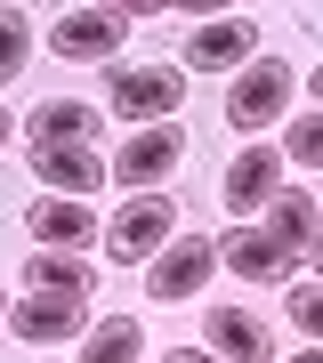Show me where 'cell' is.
<instances>
[{"instance_id": "obj_1", "label": "cell", "mask_w": 323, "mask_h": 363, "mask_svg": "<svg viewBox=\"0 0 323 363\" xmlns=\"http://www.w3.org/2000/svg\"><path fill=\"white\" fill-rule=\"evenodd\" d=\"M170 234H178L170 194H138V202H121L114 218H105V259H114V267H146V259L170 250Z\"/></svg>"}, {"instance_id": "obj_2", "label": "cell", "mask_w": 323, "mask_h": 363, "mask_svg": "<svg viewBox=\"0 0 323 363\" xmlns=\"http://www.w3.org/2000/svg\"><path fill=\"white\" fill-rule=\"evenodd\" d=\"M186 105V73L178 65H121L114 81H105V113H121V121H170Z\"/></svg>"}, {"instance_id": "obj_3", "label": "cell", "mask_w": 323, "mask_h": 363, "mask_svg": "<svg viewBox=\"0 0 323 363\" xmlns=\"http://www.w3.org/2000/svg\"><path fill=\"white\" fill-rule=\"evenodd\" d=\"M9 323H16L25 347H57V339H81V331H89V298H81V291H33V298L9 307Z\"/></svg>"}, {"instance_id": "obj_4", "label": "cell", "mask_w": 323, "mask_h": 363, "mask_svg": "<svg viewBox=\"0 0 323 363\" xmlns=\"http://www.w3.org/2000/svg\"><path fill=\"white\" fill-rule=\"evenodd\" d=\"M210 274H219V242H210V234H186V242H170L162 259H154V274H146V298L178 307V298H194Z\"/></svg>"}, {"instance_id": "obj_5", "label": "cell", "mask_w": 323, "mask_h": 363, "mask_svg": "<svg viewBox=\"0 0 323 363\" xmlns=\"http://www.w3.org/2000/svg\"><path fill=\"white\" fill-rule=\"evenodd\" d=\"M121 40H129V9H73V16H57L49 49L65 57V65H97V57H114Z\"/></svg>"}, {"instance_id": "obj_6", "label": "cell", "mask_w": 323, "mask_h": 363, "mask_svg": "<svg viewBox=\"0 0 323 363\" xmlns=\"http://www.w3.org/2000/svg\"><path fill=\"white\" fill-rule=\"evenodd\" d=\"M283 105H291V65H275V57H267V65H251V73L226 89V121H234L243 138H258Z\"/></svg>"}, {"instance_id": "obj_7", "label": "cell", "mask_w": 323, "mask_h": 363, "mask_svg": "<svg viewBox=\"0 0 323 363\" xmlns=\"http://www.w3.org/2000/svg\"><path fill=\"white\" fill-rule=\"evenodd\" d=\"M226 218H251V210H267L275 194H283V154L275 145H243V154L226 162Z\"/></svg>"}, {"instance_id": "obj_8", "label": "cell", "mask_w": 323, "mask_h": 363, "mask_svg": "<svg viewBox=\"0 0 323 363\" xmlns=\"http://www.w3.org/2000/svg\"><path fill=\"white\" fill-rule=\"evenodd\" d=\"M178 154H186V130H178V121H154V130H138L114 154V178L121 186H162L170 169H178Z\"/></svg>"}, {"instance_id": "obj_9", "label": "cell", "mask_w": 323, "mask_h": 363, "mask_svg": "<svg viewBox=\"0 0 323 363\" xmlns=\"http://www.w3.org/2000/svg\"><path fill=\"white\" fill-rule=\"evenodd\" d=\"M251 16H210V25H194L186 33V65L194 73H226V65H243L251 57Z\"/></svg>"}, {"instance_id": "obj_10", "label": "cell", "mask_w": 323, "mask_h": 363, "mask_svg": "<svg viewBox=\"0 0 323 363\" xmlns=\"http://www.w3.org/2000/svg\"><path fill=\"white\" fill-rule=\"evenodd\" d=\"M97 113H105V105H81V97L33 105V154H57V145H97Z\"/></svg>"}, {"instance_id": "obj_11", "label": "cell", "mask_w": 323, "mask_h": 363, "mask_svg": "<svg viewBox=\"0 0 323 363\" xmlns=\"http://www.w3.org/2000/svg\"><path fill=\"white\" fill-rule=\"evenodd\" d=\"M219 259H226V274H243V283H275V274H291L299 250H283L267 226H243V234H226V242H219Z\"/></svg>"}, {"instance_id": "obj_12", "label": "cell", "mask_w": 323, "mask_h": 363, "mask_svg": "<svg viewBox=\"0 0 323 363\" xmlns=\"http://www.w3.org/2000/svg\"><path fill=\"white\" fill-rule=\"evenodd\" d=\"M97 210L89 202H33V250H81L97 242Z\"/></svg>"}, {"instance_id": "obj_13", "label": "cell", "mask_w": 323, "mask_h": 363, "mask_svg": "<svg viewBox=\"0 0 323 363\" xmlns=\"http://www.w3.org/2000/svg\"><path fill=\"white\" fill-rule=\"evenodd\" d=\"M210 355H226V363H267L275 339H267V323L243 315V307H210Z\"/></svg>"}, {"instance_id": "obj_14", "label": "cell", "mask_w": 323, "mask_h": 363, "mask_svg": "<svg viewBox=\"0 0 323 363\" xmlns=\"http://www.w3.org/2000/svg\"><path fill=\"white\" fill-rule=\"evenodd\" d=\"M33 178L57 186V194H89V186L114 178V169L97 162V145H57V154H33Z\"/></svg>"}, {"instance_id": "obj_15", "label": "cell", "mask_w": 323, "mask_h": 363, "mask_svg": "<svg viewBox=\"0 0 323 363\" xmlns=\"http://www.w3.org/2000/svg\"><path fill=\"white\" fill-rule=\"evenodd\" d=\"M267 234H275L283 250H315L323 218H315V194H307V186H283V194L267 202Z\"/></svg>"}, {"instance_id": "obj_16", "label": "cell", "mask_w": 323, "mask_h": 363, "mask_svg": "<svg viewBox=\"0 0 323 363\" xmlns=\"http://www.w3.org/2000/svg\"><path fill=\"white\" fill-rule=\"evenodd\" d=\"M138 347H146V323H138V315H105V323L81 339V363H138Z\"/></svg>"}, {"instance_id": "obj_17", "label": "cell", "mask_w": 323, "mask_h": 363, "mask_svg": "<svg viewBox=\"0 0 323 363\" xmlns=\"http://www.w3.org/2000/svg\"><path fill=\"white\" fill-rule=\"evenodd\" d=\"M25 274H33V291H81V298L97 291L89 259H73V250H33V259H25Z\"/></svg>"}, {"instance_id": "obj_18", "label": "cell", "mask_w": 323, "mask_h": 363, "mask_svg": "<svg viewBox=\"0 0 323 363\" xmlns=\"http://www.w3.org/2000/svg\"><path fill=\"white\" fill-rule=\"evenodd\" d=\"M33 65V25H25V9H0V81H16Z\"/></svg>"}, {"instance_id": "obj_19", "label": "cell", "mask_w": 323, "mask_h": 363, "mask_svg": "<svg viewBox=\"0 0 323 363\" xmlns=\"http://www.w3.org/2000/svg\"><path fill=\"white\" fill-rule=\"evenodd\" d=\"M291 162H299V169H323V113L291 121Z\"/></svg>"}, {"instance_id": "obj_20", "label": "cell", "mask_w": 323, "mask_h": 363, "mask_svg": "<svg viewBox=\"0 0 323 363\" xmlns=\"http://www.w3.org/2000/svg\"><path fill=\"white\" fill-rule=\"evenodd\" d=\"M291 331L323 339V283H299V291H291Z\"/></svg>"}, {"instance_id": "obj_21", "label": "cell", "mask_w": 323, "mask_h": 363, "mask_svg": "<svg viewBox=\"0 0 323 363\" xmlns=\"http://www.w3.org/2000/svg\"><path fill=\"white\" fill-rule=\"evenodd\" d=\"M162 363H219V355H210V347H170Z\"/></svg>"}, {"instance_id": "obj_22", "label": "cell", "mask_w": 323, "mask_h": 363, "mask_svg": "<svg viewBox=\"0 0 323 363\" xmlns=\"http://www.w3.org/2000/svg\"><path fill=\"white\" fill-rule=\"evenodd\" d=\"M9 138H16V121H9V105H0V145H9Z\"/></svg>"}, {"instance_id": "obj_23", "label": "cell", "mask_w": 323, "mask_h": 363, "mask_svg": "<svg viewBox=\"0 0 323 363\" xmlns=\"http://www.w3.org/2000/svg\"><path fill=\"white\" fill-rule=\"evenodd\" d=\"M307 89H315V105H323V65H315V73H307Z\"/></svg>"}, {"instance_id": "obj_24", "label": "cell", "mask_w": 323, "mask_h": 363, "mask_svg": "<svg viewBox=\"0 0 323 363\" xmlns=\"http://www.w3.org/2000/svg\"><path fill=\"white\" fill-rule=\"evenodd\" d=\"M307 259H315V274H323V234H315V250H307Z\"/></svg>"}, {"instance_id": "obj_25", "label": "cell", "mask_w": 323, "mask_h": 363, "mask_svg": "<svg viewBox=\"0 0 323 363\" xmlns=\"http://www.w3.org/2000/svg\"><path fill=\"white\" fill-rule=\"evenodd\" d=\"M291 363H323V347H307V355H291Z\"/></svg>"}, {"instance_id": "obj_26", "label": "cell", "mask_w": 323, "mask_h": 363, "mask_svg": "<svg viewBox=\"0 0 323 363\" xmlns=\"http://www.w3.org/2000/svg\"><path fill=\"white\" fill-rule=\"evenodd\" d=\"M0 315H9V298H0Z\"/></svg>"}]
</instances>
